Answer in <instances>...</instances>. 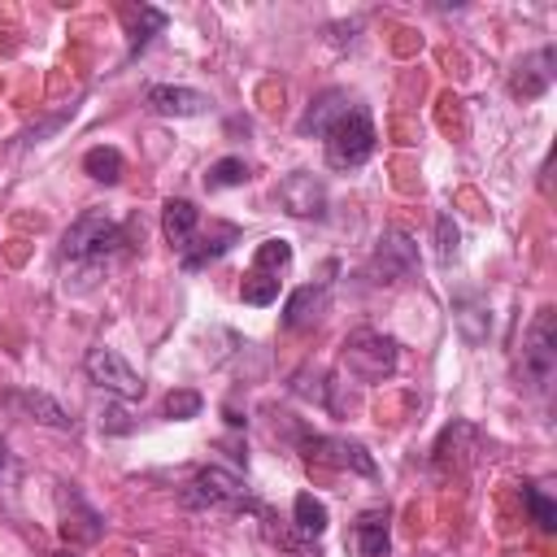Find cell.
Masks as SVG:
<instances>
[{
	"label": "cell",
	"instance_id": "obj_17",
	"mask_svg": "<svg viewBox=\"0 0 557 557\" xmlns=\"http://www.w3.org/2000/svg\"><path fill=\"white\" fill-rule=\"evenodd\" d=\"M13 405H22L26 413H35V418H39V422H48V426H61V431L70 426V413H65L57 400H48L44 392H17V396H13Z\"/></svg>",
	"mask_w": 557,
	"mask_h": 557
},
{
	"label": "cell",
	"instance_id": "obj_10",
	"mask_svg": "<svg viewBox=\"0 0 557 557\" xmlns=\"http://www.w3.org/2000/svg\"><path fill=\"white\" fill-rule=\"evenodd\" d=\"M553 61H557V52L553 48H540V52H531V57H522L518 61V70H513V96H522V100H531V96H544L548 91V83H553Z\"/></svg>",
	"mask_w": 557,
	"mask_h": 557
},
{
	"label": "cell",
	"instance_id": "obj_7",
	"mask_svg": "<svg viewBox=\"0 0 557 557\" xmlns=\"http://www.w3.org/2000/svg\"><path fill=\"white\" fill-rule=\"evenodd\" d=\"M278 205L292 213V218H322L326 213V187L318 174L309 170H296L278 183Z\"/></svg>",
	"mask_w": 557,
	"mask_h": 557
},
{
	"label": "cell",
	"instance_id": "obj_24",
	"mask_svg": "<svg viewBox=\"0 0 557 557\" xmlns=\"http://www.w3.org/2000/svg\"><path fill=\"white\" fill-rule=\"evenodd\" d=\"M287 261H292L287 239H265V244L257 248V257H252V265H257V270H274V274H278Z\"/></svg>",
	"mask_w": 557,
	"mask_h": 557
},
{
	"label": "cell",
	"instance_id": "obj_22",
	"mask_svg": "<svg viewBox=\"0 0 557 557\" xmlns=\"http://www.w3.org/2000/svg\"><path fill=\"white\" fill-rule=\"evenodd\" d=\"M200 392H191V387H178V392H170L165 396V418H174V422H183V418H196L200 413Z\"/></svg>",
	"mask_w": 557,
	"mask_h": 557
},
{
	"label": "cell",
	"instance_id": "obj_9",
	"mask_svg": "<svg viewBox=\"0 0 557 557\" xmlns=\"http://www.w3.org/2000/svg\"><path fill=\"white\" fill-rule=\"evenodd\" d=\"M144 100H148V109L161 113V117H196V113H205V104H209L205 91H196V87H165V83L148 87Z\"/></svg>",
	"mask_w": 557,
	"mask_h": 557
},
{
	"label": "cell",
	"instance_id": "obj_20",
	"mask_svg": "<svg viewBox=\"0 0 557 557\" xmlns=\"http://www.w3.org/2000/svg\"><path fill=\"white\" fill-rule=\"evenodd\" d=\"M231 239H235V226H222V235H218V239H205L200 248H183V270H200L205 261L222 257V252L231 248Z\"/></svg>",
	"mask_w": 557,
	"mask_h": 557
},
{
	"label": "cell",
	"instance_id": "obj_21",
	"mask_svg": "<svg viewBox=\"0 0 557 557\" xmlns=\"http://www.w3.org/2000/svg\"><path fill=\"white\" fill-rule=\"evenodd\" d=\"M161 26H165V13H161V9L139 4V22L131 26V52H139V48L152 39V30H161Z\"/></svg>",
	"mask_w": 557,
	"mask_h": 557
},
{
	"label": "cell",
	"instance_id": "obj_26",
	"mask_svg": "<svg viewBox=\"0 0 557 557\" xmlns=\"http://www.w3.org/2000/svg\"><path fill=\"white\" fill-rule=\"evenodd\" d=\"M0 474H9V444L0 440Z\"/></svg>",
	"mask_w": 557,
	"mask_h": 557
},
{
	"label": "cell",
	"instance_id": "obj_1",
	"mask_svg": "<svg viewBox=\"0 0 557 557\" xmlns=\"http://www.w3.org/2000/svg\"><path fill=\"white\" fill-rule=\"evenodd\" d=\"M126 248V231L104 218V213H83L65 239H61V261H74V265H100L109 257H117Z\"/></svg>",
	"mask_w": 557,
	"mask_h": 557
},
{
	"label": "cell",
	"instance_id": "obj_11",
	"mask_svg": "<svg viewBox=\"0 0 557 557\" xmlns=\"http://www.w3.org/2000/svg\"><path fill=\"white\" fill-rule=\"evenodd\" d=\"M352 548L357 557H387V509H366L352 522Z\"/></svg>",
	"mask_w": 557,
	"mask_h": 557
},
{
	"label": "cell",
	"instance_id": "obj_6",
	"mask_svg": "<svg viewBox=\"0 0 557 557\" xmlns=\"http://www.w3.org/2000/svg\"><path fill=\"white\" fill-rule=\"evenodd\" d=\"M553 366H557V335H553V309L544 305L522 339V370L535 387H548L553 379Z\"/></svg>",
	"mask_w": 557,
	"mask_h": 557
},
{
	"label": "cell",
	"instance_id": "obj_12",
	"mask_svg": "<svg viewBox=\"0 0 557 557\" xmlns=\"http://www.w3.org/2000/svg\"><path fill=\"white\" fill-rule=\"evenodd\" d=\"M196 222H200V209H196L191 200H165V209H161V231H165V239H170L178 252L191 244Z\"/></svg>",
	"mask_w": 557,
	"mask_h": 557
},
{
	"label": "cell",
	"instance_id": "obj_25",
	"mask_svg": "<svg viewBox=\"0 0 557 557\" xmlns=\"http://www.w3.org/2000/svg\"><path fill=\"white\" fill-rule=\"evenodd\" d=\"M435 252H440V265H448L457 257V226L448 213H440V222H435Z\"/></svg>",
	"mask_w": 557,
	"mask_h": 557
},
{
	"label": "cell",
	"instance_id": "obj_23",
	"mask_svg": "<svg viewBox=\"0 0 557 557\" xmlns=\"http://www.w3.org/2000/svg\"><path fill=\"white\" fill-rule=\"evenodd\" d=\"M522 500H527V509H531V518H535L540 531H553L557 527V509H553V500L540 487H522Z\"/></svg>",
	"mask_w": 557,
	"mask_h": 557
},
{
	"label": "cell",
	"instance_id": "obj_13",
	"mask_svg": "<svg viewBox=\"0 0 557 557\" xmlns=\"http://www.w3.org/2000/svg\"><path fill=\"white\" fill-rule=\"evenodd\" d=\"M326 309V287H296L292 296H287V309H283V326H309V322H318V313Z\"/></svg>",
	"mask_w": 557,
	"mask_h": 557
},
{
	"label": "cell",
	"instance_id": "obj_5",
	"mask_svg": "<svg viewBox=\"0 0 557 557\" xmlns=\"http://www.w3.org/2000/svg\"><path fill=\"white\" fill-rule=\"evenodd\" d=\"M83 370H87V379L96 383V387H104L109 396H122V400H139L144 396V379L122 361V352H113V348H87V357H83Z\"/></svg>",
	"mask_w": 557,
	"mask_h": 557
},
{
	"label": "cell",
	"instance_id": "obj_18",
	"mask_svg": "<svg viewBox=\"0 0 557 557\" xmlns=\"http://www.w3.org/2000/svg\"><path fill=\"white\" fill-rule=\"evenodd\" d=\"M83 170L96 178V183H117L122 178V152L117 148H91L83 157Z\"/></svg>",
	"mask_w": 557,
	"mask_h": 557
},
{
	"label": "cell",
	"instance_id": "obj_4",
	"mask_svg": "<svg viewBox=\"0 0 557 557\" xmlns=\"http://www.w3.org/2000/svg\"><path fill=\"white\" fill-rule=\"evenodd\" d=\"M344 370L361 383H383L396 370V339L379 331H352L344 339Z\"/></svg>",
	"mask_w": 557,
	"mask_h": 557
},
{
	"label": "cell",
	"instance_id": "obj_14",
	"mask_svg": "<svg viewBox=\"0 0 557 557\" xmlns=\"http://www.w3.org/2000/svg\"><path fill=\"white\" fill-rule=\"evenodd\" d=\"M352 104H348V96L344 91H322L313 104H309V113L300 117V135H326V126L339 117V113H348Z\"/></svg>",
	"mask_w": 557,
	"mask_h": 557
},
{
	"label": "cell",
	"instance_id": "obj_19",
	"mask_svg": "<svg viewBox=\"0 0 557 557\" xmlns=\"http://www.w3.org/2000/svg\"><path fill=\"white\" fill-rule=\"evenodd\" d=\"M244 178H248L244 157H222V161H213V165H209L205 187H209V191H218V187H239Z\"/></svg>",
	"mask_w": 557,
	"mask_h": 557
},
{
	"label": "cell",
	"instance_id": "obj_15",
	"mask_svg": "<svg viewBox=\"0 0 557 557\" xmlns=\"http://www.w3.org/2000/svg\"><path fill=\"white\" fill-rule=\"evenodd\" d=\"M292 513H296V531H300L305 540H318V535L326 531V505H322L318 496L300 492L296 505H292Z\"/></svg>",
	"mask_w": 557,
	"mask_h": 557
},
{
	"label": "cell",
	"instance_id": "obj_16",
	"mask_svg": "<svg viewBox=\"0 0 557 557\" xmlns=\"http://www.w3.org/2000/svg\"><path fill=\"white\" fill-rule=\"evenodd\" d=\"M239 296H244V305H274L278 300V274L274 270H248L244 274V287H239Z\"/></svg>",
	"mask_w": 557,
	"mask_h": 557
},
{
	"label": "cell",
	"instance_id": "obj_3",
	"mask_svg": "<svg viewBox=\"0 0 557 557\" xmlns=\"http://www.w3.org/2000/svg\"><path fill=\"white\" fill-rule=\"evenodd\" d=\"M178 500L187 509H252V496L244 487V479H235L222 466H205L187 479V487L178 492Z\"/></svg>",
	"mask_w": 557,
	"mask_h": 557
},
{
	"label": "cell",
	"instance_id": "obj_2",
	"mask_svg": "<svg viewBox=\"0 0 557 557\" xmlns=\"http://www.w3.org/2000/svg\"><path fill=\"white\" fill-rule=\"evenodd\" d=\"M374 152V122L361 104H352L348 113H339L326 126V165L331 170H357L361 161H370Z\"/></svg>",
	"mask_w": 557,
	"mask_h": 557
},
{
	"label": "cell",
	"instance_id": "obj_8",
	"mask_svg": "<svg viewBox=\"0 0 557 557\" xmlns=\"http://www.w3.org/2000/svg\"><path fill=\"white\" fill-rule=\"evenodd\" d=\"M305 457L309 461H326V466H352L357 474H374V461L361 444L352 440H326V435H313L305 440Z\"/></svg>",
	"mask_w": 557,
	"mask_h": 557
}]
</instances>
